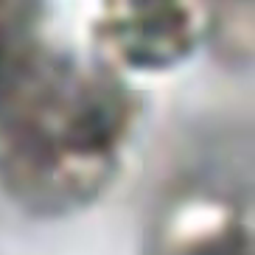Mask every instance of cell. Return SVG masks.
<instances>
[{
	"label": "cell",
	"instance_id": "obj_1",
	"mask_svg": "<svg viewBox=\"0 0 255 255\" xmlns=\"http://www.w3.org/2000/svg\"><path fill=\"white\" fill-rule=\"evenodd\" d=\"M37 3H0V188L31 216L90 208L121 171L137 98L101 62L34 39Z\"/></svg>",
	"mask_w": 255,
	"mask_h": 255
},
{
	"label": "cell",
	"instance_id": "obj_2",
	"mask_svg": "<svg viewBox=\"0 0 255 255\" xmlns=\"http://www.w3.org/2000/svg\"><path fill=\"white\" fill-rule=\"evenodd\" d=\"M210 34V14L191 3L124 0L107 3L93 20L98 62L118 70L160 73L191 59Z\"/></svg>",
	"mask_w": 255,
	"mask_h": 255
},
{
	"label": "cell",
	"instance_id": "obj_3",
	"mask_svg": "<svg viewBox=\"0 0 255 255\" xmlns=\"http://www.w3.org/2000/svg\"><path fill=\"white\" fill-rule=\"evenodd\" d=\"M143 255H253L250 210L219 185H185L160 205Z\"/></svg>",
	"mask_w": 255,
	"mask_h": 255
}]
</instances>
